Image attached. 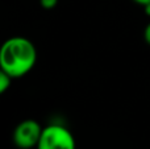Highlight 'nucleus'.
I'll return each instance as SVG.
<instances>
[{
  "instance_id": "nucleus-1",
  "label": "nucleus",
  "mask_w": 150,
  "mask_h": 149,
  "mask_svg": "<svg viewBox=\"0 0 150 149\" xmlns=\"http://www.w3.org/2000/svg\"><path fill=\"white\" fill-rule=\"evenodd\" d=\"M37 62V49L26 37L15 36L5 40L0 48V70L13 79L26 75Z\"/></svg>"
},
{
  "instance_id": "nucleus-2",
  "label": "nucleus",
  "mask_w": 150,
  "mask_h": 149,
  "mask_svg": "<svg viewBox=\"0 0 150 149\" xmlns=\"http://www.w3.org/2000/svg\"><path fill=\"white\" fill-rule=\"evenodd\" d=\"M36 149H76V141L69 128L53 123L44 127Z\"/></svg>"
},
{
  "instance_id": "nucleus-3",
  "label": "nucleus",
  "mask_w": 150,
  "mask_h": 149,
  "mask_svg": "<svg viewBox=\"0 0 150 149\" xmlns=\"http://www.w3.org/2000/svg\"><path fill=\"white\" fill-rule=\"evenodd\" d=\"M42 128L38 121L33 119L23 120L16 126L13 131V143L18 149H32L37 148L38 141L41 139Z\"/></svg>"
},
{
  "instance_id": "nucleus-4",
  "label": "nucleus",
  "mask_w": 150,
  "mask_h": 149,
  "mask_svg": "<svg viewBox=\"0 0 150 149\" xmlns=\"http://www.w3.org/2000/svg\"><path fill=\"white\" fill-rule=\"evenodd\" d=\"M12 77L8 75L7 73L0 70V94H4L8 89L11 87V83H12Z\"/></svg>"
},
{
  "instance_id": "nucleus-5",
  "label": "nucleus",
  "mask_w": 150,
  "mask_h": 149,
  "mask_svg": "<svg viewBox=\"0 0 150 149\" xmlns=\"http://www.w3.org/2000/svg\"><path fill=\"white\" fill-rule=\"evenodd\" d=\"M40 4L45 9H53V8L57 7L58 0H40Z\"/></svg>"
},
{
  "instance_id": "nucleus-6",
  "label": "nucleus",
  "mask_w": 150,
  "mask_h": 149,
  "mask_svg": "<svg viewBox=\"0 0 150 149\" xmlns=\"http://www.w3.org/2000/svg\"><path fill=\"white\" fill-rule=\"evenodd\" d=\"M144 40H145V42L150 46V23L145 26V31H144Z\"/></svg>"
},
{
  "instance_id": "nucleus-7",
  "label": "nucleus",
  "mask_w": 150,
  "mask_h": 149,
  "mask_svg": "<svg viewBox=\"0 0 150 149\" xmlns=\"http://www.w3.org/2000/svg\"><path fill=\"white\" fill-rule=\"evenodd\" d=\"M133 1H134L136 4L141 5V7H145V5L150 4V0H133Z\"/></svg>"
},
{
  "instance_id": "nucleus-8",
  "label": "nucleus",
  "mask_w": 150,
  "mask_h": 149,
  "mask_svg": "<svg viewBox=\"0 0 150 149\" xmlns=\"http://www.w3.org/2000/svg\"><path fill=\"white\" fill-rule=\"evenodd\" d=\"M144 11H145V15H146V16H149V17H150V4L145 5V7H144Z\"/></svg>"
}]
</instances>
